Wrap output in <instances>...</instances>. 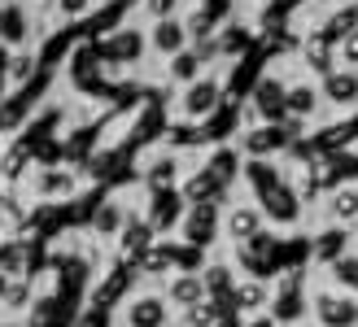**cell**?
<instances>
[{
    "label": "cell",
    "instance_id": "3957f363",
    "mask_svg": "<svg viewBox=\"0 0 358 327\" xmlns=\"http://www.w3.org/2000/svg\"><path fill=\"white\" fill-rule=\"evenodd\" d=\"M293 105H297V109H310V105H315V92H293Z\"/></svg>",
    "mask_w": 358,
    "mask_h": 327
},
{
    "label": "cell",
    "instance_id": "6da1fadb",
    "mask_svg": "<svg viewBox=\"0 0 358 327\" xmlns=\"http://www.w3.org/2000/svg\"><path fill=\"white\" fill-rule=\"evenodd\" d=\"M328 96L336 105H358V75L354 70H336V75L328 79Z\"/></svg>",
    "mask_w": 358,
    "mask_h": 327
},
{
    "label": "cell",
    "instance_id": "7a4b0ae2",
    "mask_svg": "<svg viewBox=\"0 0 358 327\" xmlns=\"http://www.w3.org/2000/svg\"><path fill=\"white\" fill-rule=\"evenodd\" d=\"M336 218H345V223H354V218H358V188L336 192Z\"/></svg>",
    "mask_w": 358,
    "mask_h": 327
}]
</instances>
